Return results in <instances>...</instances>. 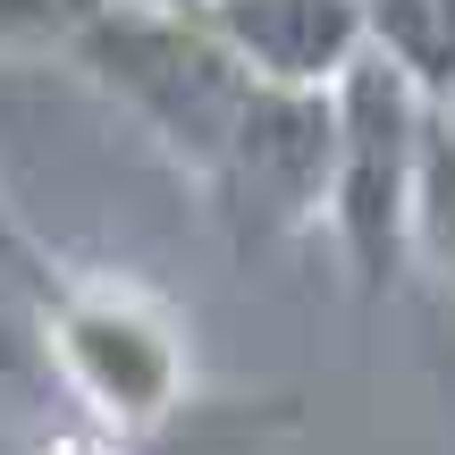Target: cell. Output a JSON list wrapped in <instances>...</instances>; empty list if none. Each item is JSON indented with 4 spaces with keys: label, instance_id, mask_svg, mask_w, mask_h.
I'll return each mask as SVG.
<instances>
[{
    "label": "cell",
    "instance_id": "6da1fadb",
    "mask_svg": "<svg viewBox=\"0 0 455 455\" xmlns=\"http://www.w3.org/2000/svg\"><path fill=\"white\" fill-rule=\"evenodd\" d=\"M68 60L101 101L135 118L152 144L178 161V178H212L228 135H236L244 101H253V68L203 26L195 9H161V0H101L76 34Z\"/></svg>",
    "mask_w": 455,
    "mask_h": 455
},
{
    "label": "cell",
    "instance_id": "7a4b0ae2",
    "mask_svg": "<svg viewBox=\"0 0 455 455\" xmlns=\"http://www.w3.org/2000/svg\"><path fill=\"white\" fill-rule=\"evenodd\" d=\"M43 363L68 405L110 439H152L195 396V329L169 295L118 270H68L43 312Z\"/></svg>",
    "mask_w": 455,
    "mask_h": 455
},
{
    "label": "cell",
    "instance_id": "3957f363",
    "mask_svg": "<svg viewBox=\"0 0 455 455\" xmlns=\"http://www.w3.org/2000/svg\"><path fill=\"white\" fill-rule=\"evenodd\" d=\"M329 118H338V152H329V220L321 228L346 261V287L363 304H379L413 261V186H422L430 101L371 51L329 93Z\"/></svg>",
    "mask_w": 455,
    "mask_h": 455
},
{
    "label": "cell",
    "instance_id": "277c9868",
    "mask_svg": "<svg viewBox=\"0 0 455 455\" xmlns=\"http://www.w3.org/2000/svg\"><path fill=\"white\" fill-rule=\"evenodd\" d=\"M329 152H338L329 93L253 84V101H244L220 169L203 178V203H212L220 236L236 244L244 261L321 236V220H329Z\"/></svg>",
    "mask_w": 455,
    "mask_h": 455
},
{
    "label": "cell",
    "instance_id": "5b68a950",
    "mask_svg": "<svg viewBox=\"0 0 455 455\" xmlns=\"http://www.w3.org/2000/svg\"><path fill=\"white\" fill-rule=\"evenodd\" d=\"M195 17L278 93H338L371 60V0H203Z\"/></svg>",
    "mask_w": 455,
    "mask_h": 455
},
{
    "label": "cell",
    "instance_id": "8992f818",
    "mask_svg": "<svg viewBox=\"0 0 455 455\" xmlns=\"http://www.w3.org/2000/svg\"><path fill=\"white\" fill-rule=\"evenodd\" d=\"M371 51L430 101H455V0H371Z\"/></svg>",
    "mask_w": 455,
    "mask_h": 455
},
{
    "label": "cell",
    "instance_id": "52a82bcc",
    "mask_svg": "<svg viewBox=\"0 0 455 455\" xmlns=\"http://www.w3.org/2000/svg\"><path fill=\"white\" fill-rule=\"evenodd\" d=\"M161 9H203V0H161Z\"/></svg>",
    "mask_w": 455,
    "mask_h": 455
}]
</instances>
